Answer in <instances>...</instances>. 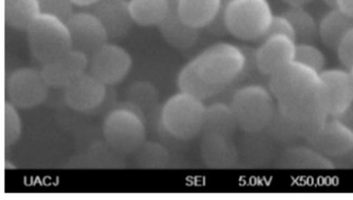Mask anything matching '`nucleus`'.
<instances>
[{
  "mask_svg": "<svg viewBox=\"0 0 353 200\" xmlns=\"http://www.w3.org/2000/svg\"><path fill=\"white\" fill-rule=\"evenodd\" d=\"M249 57L245 48L219 42L204 49L179 72L177 86L201 100L224 90L245 72Z\"/></svg>",
  "mask_w": 353,
  "mask_h": 200,
  "instance_id": "1",
  "label": "nucleus"
},
{
  "mask_svg": "<svg viewBox=\"0 0 353 200\" xmlns=\"http://www.w3.org/2000/svg\"><path fill=\"white\" fill-rule=\"evenodd\" d=\"M103 133L121 156L135 154L146 141L145 117L128 101L119 103L105 117Z\"/></svg>",
  "mask_w": 353,
  "mask_h": 200,
  "instance_id": "2",
  "label": "nucleus"
},
{
  "mask_svg": "<svg viewBox=\"0 0 353 200\" xmlns=\"http://www.w3.org/2000/svg\"><path fill=\"white\" fill-rule=\"evenodd\" d=\"M206 106L203 100L179 92L165 102L161 110V125L179 140H191L203 133Z\"/></svg>",
  "mask_w": 353,
  "mask_h": 200,
  "instance_id": "3",
  "label": "nucleus"
},
{
  "mask_svg": "<svg viewBox=\"0 0 353 200\" xmlns=\"http://www.w3.org/2000/svg\"><path fill=\"white\" fill-rule=\"evenodd\" d=\"M239 129L248 133L265 131L278 111V103L270 88L248 84L239 88L231 102Z\"/></svg>",
  "mask_w": 353,
  "mask_h": 200,
  "instance_id": "4",
  "label": "nucleus"
},
{
  "mask_svg": "<svg viewBox=\"0 0 353 200\" xmlns=\"http://www.w3.org/2000/svg\"><path fill=\"white\" fill-rule=\"evenodd\" d=\"M274 16L268 0H228L225 9L228 34L243 42L265 38Z\"/></svg>",
  "mask_w": 353,
  "mask_h": 200,
  "instance_id": "5",
  "label": "nucleus"
},
{
  "mask_svg": "<svg viewBox=\"0 0 353 200\" xmlns=\"http://www.w3.org/2000/svg\"><path fill=\"white\" fill-rule=\"evenodd\" d=\"M26 32L30 52L42 65L73 49L69 26L57 16L41 13Z\"/></svg>",
  "mask_w": 353,
  "mask_h": 200,
  "instance_id": "6",
  "label": "nucleus"
},
{
  "mask_svg": "<svg viewBox=\"0 0 353 200\" xmlns=\"http://www.w3.org/2000/svg\"><path fill=\"white\" fill-rule=\"evenodd\" d=\"M49 88L42 70L19 68L8 78L7 96L17 108L32 109L44 103Z\"/></svg>",
  "mask_w": 353,
  "mask_h": 200,
  "instance_id": "7",
  "label": "nucleus"
},
{
  "mask_svg": "<svg viewBox=\"0 0 353 200\" xmlns=\"http://www.w3.org/2000/svg\"><path fill=\"white\" fill-rule=\"evenodd\" d=\"M133 59L127 49L113 43L104 46L90 55L88 71L106 86L121 83L131 71Z\"/></svg>",
  "mask_w": 353,
  "mask_h": 200,
  "instance_id": "8",
  "label": "nucleus"
},
{
  "mask_svg": "<svg viewBox=\"0 0 353 200\" xmlns=\"http://www.w3.org/2000/svg\"><path fill=\"white\" fill-rule=\"evenodd\" d=\"M296 48V40L286 34L266 36L254 52L256 67L260 73L270 77L295 61Z\"/></svg>",
  "mask_w": 353,
  "mask_h": 200,
  "instance_id": "9",
  "label": "nucleus"
},
{
  "mask_svg": "<svg viewBox=\"0 0 353 200\" xmlns=\"http://www.w3.org/2000/svg\"><path fill=\"white\" fill-rule=\"evenodd\" d=\"M323 103L328 115L340 117L353 105V80L350 71L325 69L321 72Z\"/></svg>",
  "mask_w": 353,
  "mask_h": 200,
  "instance_id": "10",
  "label": "nucleus"
},
{
  "mask_svg": "<svg viewBox=\"0 0 353 200\" xmlns=\"http://www.w3.org/2000/svg\"><path fill=\"white\" fill-rule=\"evenodd\" d=\"M307 142L328 158L343 159L352 150L353 128L340 117H330Z\"/></svg>",
  "mask_w": 353,
  "mask_h": 200,
  "instance_id": "11",
  "label": "nucleus"
},
{
  "mask_svg": "<svg viewBox=\"0 0 353 200\" xmlns=\"http://www.w3.org/2000/svg\"><path fill=\"white\" fill-rule=\"evenodd\" d=\"M108 94V86L90 71L76 78L65 88L68 106L79 112H92L104 104Z\"/></svg>",
  "mask_w": 353,
  "mask_h": 200,
  "instance_id": "12",
  "label": "nucleus"
},
{
  "mask_svg": "<svg viewBox=\"0 0 353 200\" xmlns=\"http://www.w3.org/2000/svg\"><path fill=\"white\" fill-rule=\"evenodd\" d=\"M73 48L90 57L108 43L106 28L92 12H77L67 21Z\"/></svg>",
  "mask_w": 353,
  "mask_h": 200,
  "instance_id": "13",
  "label": "nucleus"
},
{
  "mask_svg": "<svg viewBox=\"0 0 353 200\" xmlns=\"http://www.w3.org/2000/svg\"><path fill=\"white\" fill-rule=\"evenodd\" d=\"M243 134L239 144L241 165L247 168L265 169L276 164L282 148L268 132Z\"/></svg>",
  "mask_w": 353,
  "mask_h": 200,
  "instance_id": "14",
  "label": "nucleus"
},
{
  "mask_svg": "<svg viewBox=\"0 0 353 200\" xmlns=\"http://www.w3.org/2000/svg\"><path fill=\"white\" fill-rule=\"evenodd\" d=\"M200 154L206 166L212 169H232L241 165L239 144L234 138L204 132Z\"/></svg>",
  "mask_w": 353,
  "mask_h": 200,
  "instance_id": "15",
  "label": "nucleus"
},
{
  "mask_svg": "<svg viewBox=\"0 0 353 200\" xmlns=\"http://www.w3.org/2000/svg\"><path fill=\"white\" fill-rule=\"evenodd\" d=\"M88 63L90 57L73 48L43 65L42 72L50 88H65L76 78L88 71Z\"/></svg>",
  "mask_w": 353,
  "mask_h": 200,
  "instance_id": "16",
  "label": "nucleus"
},
{
  "mask_svg": "<svg viewBox=\"0 0 353 200\" xmlns=\"http://www.w3.org/2000/svg\"><path fill=\"white\" fill-rule=\"evenodd\" d=\"M276 166L287 170H332L336 164L311 144L299 142L281 150Z\"/></svg>",
  "mask_w": 353,
  "mask_h": 200,
  "instance_id": "17",
  "label": "nucleus"
},
{
  "mask_svg": "<svg viewBox=\"0 0 353 200\" xmlns=\"http://www.w3.org/2000/svg\"><path fill=\"white\" fill-rule=\"evenodd\" d=\"M92 12L106 28L109 39L125 36L135 23L129 0H100L92 6Z\"/></svg>",
  "mask_w": 353,
  "mask_h": 200,
  "instance_id": "18",
  "label": "nucleus"
},
{
  "mask_svg": "<svg viewBox=\"0 0 353 200\" xmlns=\"http://www.w3.org/2000/svg\"><path fill=\"white\" fill-rule=\"evenodd\" d=\"M158 28L164 40L179 50L191 48L199 38V30L183 21L177 9H171Z\"/></svg>",
  "mask_w": 353,
  "mask_h": 200,
  "instance_id": "19",
  "label": "nucleus"
},
{
  "mask_svg": "<svg viewBox=\"0 0 353 200\" xmlns=\"http://www.w3.org/2000/svg\"><path fill=\"white\" fill-rule=\"evenodd\" d=\"M226 0H181L177 12L189 26L206 28L220 13Z\"/></svg>",
  "mask_w": 353,
  "mask_h": 200,
  "instance_id": "20",
  "label": "nucleus"
},
{
  "mask_svg": "<svg viewBox=\"0 0 353 200\" xmlns=\"http://www.w3.org/2000/svg\"><path fill=\"white\" fill-rule=\"evenodd\" d=\"M353 28V17L339 8L328 11L319 22V39L328 48L336 51L339 45Z\"/></svg>",
  "mask_w": 353,
  "mask_h": 200,
  "instance_id": "21",
  "label": "nucleus"
},
{
  "mask_svg": "<svg viewBox=\"0 0 353 200\" xmlns=\"http://www.w3.org/2000/svg\"><path fill=\"white\" fill-rule=\"evenodd\" d=\"M237 129H239V123L231 104L216 102L206 106L203 133L208 132L234 137Z\"/></svg>",
  "mask_w": 353,
  "mask_h": 200,
  "instance_id": "22",
  "label": "nucleus"
},
{
  "mask_svg": "<svg viewBox=\"0 0 353 200\" xmlns=\"http://www.w3.org/2000/svg\"><path fill=\"white\" fill-rule=\"evenodd\" d=\"M41 12L38 0H5V21L10 28L28 30Z\"/></svg>",
  "mask_w": 353,
  "mask_h": 200,
  "instance_id": "23",
  "label": "nucleus"
},
{
  "mask_svg": "<svg viewBox=\"0 0 353 200\" xmlns=\"http://www.w3.org/2000/svg\"><path fill=\"white\" fill-rule=\"evenodd\" d=\"M134 22L141 26H159L170 12L167 0H129Z\"/></svg>",
  "mask_w": 353,
  "mask_h": 200,
  "instance_id": "24",
  "label": "nucleus"
},
{
  "mask_svg": "<svg viewBox=\"0 0 353 200\" xmlns=\"http://www.w3.org/2000/svg\"><path fill=\"white\" fill-rule=\"evenodd\" d=\"M284 14L292 23L297 43H314L319 38V22L305 7H289Z\"/></svg>",
  "mask_w": 353,
  "mask_h": 200,
  "instance_id": "25",
  "label": "nucleus"
},
{
  "mask_svg": "<svg viewBox=\"0 0 353 200\" xmlns=\"http://www.w3.org/2000/svg\"><path fill=\"white\" fill-rule=\"evenodd\" d=\"M265 131L282 148L305 140L301 130L279 109Z\"/></svg>",
  "mask_w": 353,
  "mask_h": 200,
  "instance_id": "26",
  "label": "nucleus"
},
{
  "mask_svg": "<svg viewBox=\"0 0 353 200\" xmlns=\"http://www.w3.org/2000/svg\"><path fill=\"white\" fill-rule=\"evenodd\" d=\"M159 92L154 84L138 81L132 84L128 90V102L136 107L145 117L156 110L159 105Z\"/></svg>",
  "mask_w": 353,
  "mask_h": 200,
  "instance_id": "27",
  "label": "nucleus"
},
{
  "mask_svg": "<svg viewBox=\"0 0 353 200\" xmlns=\"http://www.w3.org/2000/svg\"><path fill=\"white\" fill-rule=\"evenodd\" d=\"M135 156L138 165L143 168H165L170 161L166 148L154 141L144 142Z\"/></svg>",
  "mask_w": 353,
  "mask_h": 200,
  "instance_id": "28",
  "label": "nucleus"
},
{
  "mask_svg": "<svg viewBox=\"0 0 353 200\" xmlns=\"http://www.w3.org/2000/svg\"><path fill=\"white\" fill-rule=\"evenodd\" d=\"M22 134V119L19 111L11 102H6L3 119V140L7 146H13Z\"/></svg>",
  "mask_w": 353,
  "mask_h": 200,
  "instance_id": "29",
  "label": "nucleus"
},
{
  "mask_svg": "<svg viewBox=\"0 0 353 200\" xmlns=\"http://www.w3.org/2000/svg\"><path fill=\"white\" fill-rule=\"evenodd\" d=\"M295 61L313 68L320 73L325 70V55L314 43H297Z\"/></svg>",
  "mask_w": 353,
  "mask_h": 200,
  "instance_id": "30",
  "label": "nucleus"
},
{
  "mask_svg": "<svg viewBox=\"0 0 353 200\" xmlns=\"http://www.w3.org/2000/svg\"><path fill=\"white\" fill-rule=\"evenodd\" d=\"M42 13L50 14L67 22L75 12L71 0H38Z\"/></svg>",
  "mask_w": 353,
  "mask_h": 200,
  "instance_id": "31",
  "label": "nucleus"
},
{
  "mask_svg": "<svg viewBox=\"0 0 353 200\" xmlns=\"http://www.w3.org/2000/svg\"><path fill=\"white\" fill-rule=\"evenodd\" d=\"M339 59L345 68L350 70L353 68V28L345 36L338 49Z\"/></svg>",
  "mask_w": 353,
  "mask_h": 200,
  "instance_id": "32",
  "label": "nucleus"
},
{
  "mask_svg": "<svg viewBox=\"0 0 353 200\" xmlns=\"http://www.w3.org/2000/svg\"><path fill=\"white\" fill-rule=\"evenodd\" d=\"M270 34H286L295 39L294 28L290 19L285 14L274 16L266 36H270Z\"/></svg>",
  "mask_w": 353,
  "mask_h": 200,
  "instance_id": "33",
  "label": "nucleus"
},
{
  "mask_svg": "<svg viewBox=\"0 0 353 200\" xmlns=\"http://www.w3.org/2000/svg\"><path fill=\"white\" fill-rule=\"evenodd\" d=\"M336 8L353 17V0H336Z\"/></svg>",
  "mask_w": 353,
  "mask_h": 200,
  "instance_id": "34",
  "label": "nucleus"
},
{
  "mask_svg": "<svg viewBox=\"0 0 353 200\" xmlns=\"http://www.w3.org/2000/svg\"><path fill=\"white\" fill-rule=\"evenodd\" d=\"M282 1L289 7H305L309 3H313L314 0H282Z\"/></svg>",
  "mask_w": 353,
  "mask_h": 200,
  "instance_id": "35",
  "label": "nucleus"
},
{
  "mask_svg": "<svg viewBox=\"0 0 353 200\" xmlns=\"http://www.w3.org/2000/svg\"><path fill=\"white\" fill-rule=\"evenodd\" d=\"M71 1L74 6H77V7H92L100 0H71Z\"/></svg>",
  "mask_w": 353,
  "mask_h": 200,
  "instance_id": "36",
  "label": "nucleus"
},
{
  "mask_svg": "<svg viewBox=\"0 0 353 200\" xmlns=\"http://www.w3.org/2000/svg\"><path fill=\"white\" fill-rule=\"evenodd\" d=\"M345 160L347 161V163H348L349 166L353 167V148L352 150H351L350 152H349L348 154H347L346 157H344Z\"/></svg>",
  "mask_w": 353,
  "mask_h": 200,
  "instance_id": "37",
  "label": "nucleus"
},
{
  "mask_svg": "<svg viewBox=\"0 0 353 200\" xmlns=\"http://www.w3.org/2000/svg\"><path fill=\"white\" fill-rule=\"evenodd\" d=\"M179 1H181V0H167V3L170 6L171 9H177Z\"/></svg>",
  "mask_w": 353,
  "mask_h": 200,
  "instance_id": "38",
  "label": "nucleus"
},
{
  "mask_svg": "<svg viewBox=\"0 0 353 200\" xmlns=\"http://www.w3.org/2000/svg\"><path fill=\"white\" fill-rule=\"evenodd\" d=\"M322 1L328 7L332 8V9L336 8V0H322Z\"/></svg>",
  "mask_w": 353,
  "mask_h": 200,
  "instance_id": "39",
  "label": "nucleus"
},
{
  "mask_svg": "<svg viewBox=\"0 0 353 200\" xmlns=\"http://www.w3.org/2000/svg\"><path fill=\"white\" fill-rule=\"evenodd\" d=\"M349 71H350L351 77H352V80H353V68H352V69L349 70Z\"/></svg>",
  "mask_w": 353,
  "mask_h": 200,
  "instance_id": "40",
  "label": "nucleus"
}]
</instances>
